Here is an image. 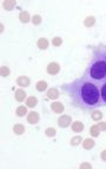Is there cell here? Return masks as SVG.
<instances>
[{"mask_svg":"<svg viewBox=\"0 0 106 169\" xmlns=\"http://www.w3.org/2000/svg\"><path fill=\"white\" fill-rule=\"evenodd\" d=\"M62 89L70 96L74 106L84 110H94L106 106L101 99L100 88L94 82L88 80L86 76L78 78L69 83H64Z\"/></svg>","mask_w":106,"mask_h":169,"instance_id":"1","label":"cell"},{"mask_svg":"<svg viewBox=\"0 0 106 169\" xmlns=\"http://www.w3.org/2000/svg\"><path fill=\"white\" fill-rule=\"evenodd\" d=\"M84 76L94 82L99 88L106 85V45H98L92 48Z\"/></svg>","mask_w":106,"mask_h":169,"instance_id":"2","label":"cell"},{"mask_svg":"<svg viewBox=\"0 0 106 169\" xmlns=\"http://www.w3.org/2000/svg\"><path fill=\"white\" fill-rule=\"evenodd\" d=\"M72 122V117L70 115H62L58 119V125L60 128H67Z\"/></svg>","mask_w":106,"mask_h":169,"instance_id":"3","label":"cell"},{"mask_svg":"<svg viewBox=\"0 0 106 169\" xmlns=\"http://www.w3.org/2000/svg\"><path fill=\"white\" fill-rule=\"evenodd\" d=\"M60 72V65L58 63H50L47 65V73L51 74V75H55Z\"/></svg>","mask_w":106,"mask_h":169,"instance_id":"4","label":"cell"},{"mask_svg":"<svg viewBox=\"0 0 106 169\" xmlns=\"http://www.w3.org/2000/svg\"><path fill=\"white\" fill-rule=\"evenodd\" d=\"M39 119H40V116L38 112H31L27 114V122L30 125H37L39 122Z\"/></svg>","mask_w":106,"mask_h":169,"instance_id":"5","label":"cell"},{"mask_svg":"<svg viewBox=\"0 0 106 169\" xmlns=\"http://www.w3.org/2000/svg\"><path fill=\"white\" fill-rule=\"evenodd\" d=\"M51 109H52L54 113H57V114H62V112H64V109H65V107L62 105V102H58V101H54L51 103Z\"/></svg>","mask_w":106,"mask_h":169,"instance_id":"6","label":"cell"},{"mask_svg":"<svg viewBox=\"0 0 106 169\" xmlns=\"http://www.w3.org/2000/svg\"><path fill=\"white\" fill-rule=\"evenodd\" d=\"M31 83V79L28 76H19L17 79V85L19 87H28Z\"/></svg>","mask_w":106,"mask_h":169,"instance_id":"7","label":"cell"},{"mask_svg":"<svg viewBox=\"0 0 106 169\" xmlns=\"http://www.w3.org/2000/svg\"><path fill=\"white\" fill-rule=\"evenodd\" d=\"M14 96H16V100H17L18 102H23V101L26 99V92H25L24 89L19 88L16 90Z\"/></svg>","mask_w":106,"mask_h":169,"instance_id":"8","label":"cell"},{"mask_svg":"<svg viewBox=\"0 0 106 169\" xmlns=\"http://www.w3.org/2000/svg\"><path fill=\"white\" fill-rule=\"evenodd\" d=\"M16 5H17V1L16 0H5L2 2V7H4V9H6V11H12V9L16 7Z\"/></svg>","mask_w":106,"mask_h":169,"instance_id":"9","label":"cell"},{"mask_svg":"<svg viewBox=\"0 0 106 169\" xmlns=\"http://www.w3.org/2000/svg\"><path fill=\"white\" fill-rule=\"evenodd\" d=\"M19 20H20L23 24H26L30 20H32V19H31L30 13H28L27 11H21V12L19 13Z\"/></svg>","mask_w":106,"mask_h":169,"instance_id":"10","label":"cell"},{"mask_svg":"<svg viewBox=\"0 0 106 169\" xmlns=\"http://www.w3.org/2000/svg\"><path fill=\"white\" fill-rule=\"evenodd\" d=\"M72 130L74 133H81L84 130V123L81 121H76L72 123Z\"/></svg>","mask_w":106,"mask_h":169,"instance_id":"11","label":"cell"},{"mask_svg":"<svg viewBox=\"0 0 106 169\" xmlns=\"http://www.w3.org/2000/svg\"><path fill=\"white\" fill-rule=\"evenodd\" d=\"M94 144H96V142H94V140L93 139H90V137H87V139H85L84 141H83V148L84 149H92L93 147H94Z\"/></svg>","mask_w":106,"mask_h":169,"instance_id":"12","label":"cell"},{"mask_svg":"<svg viewBox=\"0 0 106 169\" xmlns=\"http://www.w3.org/2000/svg\"><path fill=\"white\" fill-rule=\"evenodd\" d=\"M47 98L51 100H55L59 98V90L57 88H50L47 90Z\"/></svg>","mask_w":106,"mask_h":169,"instance_id":"13","label":"cell"},{"mask_svg":"<svg viewBox=\"0 0 106 169\" xmlns=\"http://www.w3.org/2000/svg\"><path fill=\"white\" fill-rule=\"evenodd\" d=\"M37 45H38V48H39V49L44 51V49H46V48L48 47V40H47L46 38H40V39L38 40Z\"/></svg>","mask_w":106,"mask_h":169,"instance_id":"14","label":"cell"},{"mask_svg":"<svg viewBox=\"0 0 106 169\" xmlns=\"http://www.w3.org/2000/svg\"><path fill=\"white\" fill-rule=\"evenodd\" d=\"M13 132H14V134H17V135H23V134L25 133V126L21 125V123L14 125L13 126Z\"/></svg>","mask_w":106,"mask_h":169,"instance_id":"15","label":"cell"},{"mask_svg":"<svg viewBox=\"0 0 106 169\" xmlns=\"http://www.w3.org/2000/svg\"><path fill=\"white\" fill-rule=\"evenodd\" d=\"M84 25L86 27H93L96 25V18L93 15H88L84 20Z\"/></svg>","mask_w":106,"mask_h":169,"instance_id":"16","label":"cell"},{"mask_svg":"<svg viewBox=\"0 0 106 169\" xmlns=\"http://www.w3.org/2000/svg\"><path fill=\"white\" fill-rule=\"evenodd\" d=\"M91 117H92L93 121H100L103 119V113L100 110H98V109H94L91 113Z\"/></svg>","mask_w":106,"mask_h":169,"instance_id":"17","label":"cell"},{"mask_svg":"<svg viewBox=\"0 0 106 169\" xmlns=\"http://www.w3.org/2000/svg\"><path fill=\"white\" fill-rule=\"evenodd\" d=\"M35 88L38 92H45L46 89H47V82L44 80H40L37 82V85H35Z\"/></svg>","mask_w":106,"mask_h":169,"instance_id":"18","label":"cell"},{"mask_svg":"<svg viewBox=\"0 0 106 169\" xmlns=\"http://www.w3.org/2000/svg\"><path fill=\"white\" fill-rule=\"evenodd\" d=\"M38 103V99L35 96H30L28 99H26V106L28 108H34Z\"/></svg>","mask_w":106,"mask_h":169,"instance_id":"19","label":"cell"},{"mask_svg":"<svg viewBox=\"0 0 106 169\" xmlns=\"http://www.w3.org/2000/svg\"><path fill=\"white\" fill-rule=\"evenodd\" d=\"M16 114L18 116H20V117L25 116L27 114V106H19L17 108V110H16Z\"/></svg>","mask_w":106,"mask_h":169,"instance_id":"20","label":"cell"},{"mask_svg":"<svg viewBox=\"0 0 106 169\" xmlns=\"http://www.w3.org/2000/svg\"><path fill=\"white\" fill-rule=\"evenodd\" d=\"M90 134L93 136V137H98L99 135H100V129H99V127L97 125L92 126L91 128H90Z\"/></svg>","mask_w":106,"mask_h":169,"instance_id":"21","label":"cell"},{"mask_svg":"<svg viewBox=\"0 0 106 169\" xmlns=\"http://www.w3.org/2000/svg\"><path fill=\"white\" fill-rule=\"evenodd\" d=\"M83 142V139H81V136H74V137H72L70 141V144L71 146H73V147H76V146H78L80 143Z\"/></svg>","mask_w":106,"mask_h":169,"instance_id":"22","label":"cell"},{"mask_svg":"<svg viewBox=\"0 0 106 169\" xmlns=\"http://www.w3.org/2000/svg\"><path fill=\"white\" fill-rule=\"evenodd\" d=\"M9 73H11V71H9V68L7 67V66H1L0 75H1L2 78H7V76L9 75Z\"/></svg>","mask_w":106,"mask_h":169,"instance_id":"23","label":"cell"},{"mask_svg":"<svg viewBox=\"0 0 106 169\" xmlns=\"http://www.w3.org/2000/svg\"><path fill=\"white\" fill-rule=\"evenodd\" d=\"M62 44V39L60 36H54L52 39V45L53 46H55V47H59L60 45Z\"/></svg>","mask_w":106,"mask_h":169,"instance_id":"24","label":"cell"},{"mask_svg":"<svg viewBox=\"0 0 106 169\" xmlns=\"http://www.w3.org/2000/svg\"><path fill=\"white\" fill-rule=\"evenodd\" d=\"M45 134H46V136H48V137H53V136H55L57 132H55V129H54V128L51 127V128H46Z\"/></svg>","mask_w":106,"mask_h":169,"instance_id":"25","label":"cell"},{"mask_svg":"<svg viewBox=\"0 0 106 169\" xmlns=\"http://www.w3.org/2000/svg\"><path fill=\"white\" fill-rule=\"evenodd\" d=\"M32 24L35 25V26H37V25H40V24H41V17H40L39 14L33 15V17H32Z\"/></svg>","mask_w":106,"mask_h":169,"instance_id":"26","label":"cell"},{"mask_svg":"<svg viewBox=\"0 0 106 169\" xmlns=\"http://www.w3.org/2000/svg\"><path fill=\"white\" fill-rule=\"evenodd\" d=\"M100 93H101V99H103V101L106 103V85L100 87Z\"/></svg>","mask_w":106,"mask_h":169,"instance_id":"27","label":"cell"},{"mask_svg":"<svg viewBox=\"0 0 106 169\" xmlns=\"http://www.w3.org/2000/svg\"><path fill=\"white\" fill-rule=\"evenodd\" d=\"M80 169H84V168H87V169H91L92 168V164L91 163H88V162H84V163H81L79 166Z\"/></svg>","mask_w":106,"mask_h":169,"instance_id":"28","label":"cell"},{"mask_svg":"<svg viewBox=\"0 0 106 169\" xmlns=\"http://www.w3.org/2000/svg\"><path fill=\"white\" fill-rule=\"evenodd\" d=\"M97 126L99 127L100 130H103V132H105L106 130V122H99Z\"/></svg>","mask_w":106,"mask_h":169,"instance_id":"29","label":"cell"},{"mask_svg":"<svg viewBox=\"0 0 106 169\" xmlns=\"http://www.w3.org/2000/svg\"><path fill=\"white\" fill-rule=\"evenodd\" d=\"M100 157H101V160L105 161V162H106V149H104V150L101 151V154H100Z\"/></svg>","mask_w":106,"mask_h":169,"instance_id":"30","label":"cell"},{"mask_svg":"<svg viewBox=\"0 0 106 169\" xmlns=\"http://www.w3.org/2000/svg\"><path fill=\"white\" fill-rule=\"evenodd\" d=\"M4 29H5V26L1 24V25H0V33H2V32H4Z\"/></svg>","mask_w":106,"mask_h":169,"instance_id":"31","label":"cell"}]
</instances>
